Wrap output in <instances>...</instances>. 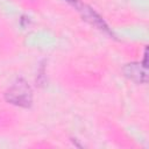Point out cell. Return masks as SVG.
<instances>
[{"label": "cell", "mask_w": 149, "mask_h": 149, "mask_svg": "<svg viewBox=\"0 0 149 149\" xmlns=\"http://www.w3.org/2000/svg\"><path fill=\"white\" fill-rule=\"evenodd\" d=\"M5 99L7 102L20 106V107H30L33 102V91L29 84L22 79L19 78L5 93Z\"/></svg>", "instance_id": "obj_1"}, {"label": "cell", "mask_w": 149, "mask_h": 149, "mask_svg": "<svg viewBox=\"0 0 149 149\" xmlns=\"http://www.w3.org/2000/svg\"><path fill=\"white\" fill-rule=\"evenodd\" d=\"M123 73L127 78L135 83H146L147 81V66L140 63H129L125 65Z\"/></svg>", "instance_id": "obj_2"}, {"label": "cell", "mask_w": 149, "mask_h": 149, "mask_svg": "<svg viewBox=\"0 0 149 149\" xmlns=\"http://www.w3.org/2000/svg\"><path fill=\"white\" fill-rule=\"evenodd\" d=\"M76 6H77V8H78V10L83 14V16H84V19L86 20V21H88L90 23H92L93 26H95L97 28H99L100 30H104V31H106V33H109V29H108V27H107V24L105 23V21L101 19V16H99L92 8H90V7H87V6H85V5H77L76 3Z\"/></svg>", "instance_id": "obj_3"}]
</instances>
